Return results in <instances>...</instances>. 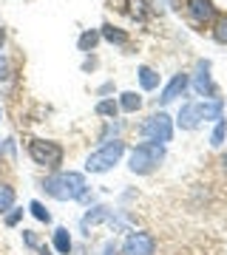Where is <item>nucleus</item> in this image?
I'll list each match as a JSON object with an SVG mask.
<instances>
[{
  "label": "nucleus",
  "instance_id": "obj_1",
  "mask_svg": "<svg viewBox=\"0 0 227 255\" xmlns=\"http://www.w3.org/2000/svg\"><path fill=\"white\" fill-rule=\"evenodd\" d=\"M45 196H51L57 201H77L85 196L88 184H85V176L77 173V170H54L43 182Z\"/></svg>",
  "mask_w": 227,
  "mask_h": 255
},
{
  "label": "nucleus",
  "instance_id": "obj_2",
  "mask_svg": "<svg viewBox=\"0 0 227 255\" xmlns=\"http://www.w3.org/2000/svg\"><path fill=\"white\" fill-rule=\"evenodd\" d=\"M162 162H165V145L142 142V145L134 147L128 167H131V173H136V176H148V173H154Z\"/></svg>",
  "mask_w": 227,
  "mask_h": 255
},
{
  "label": "nucleus",
  "instance_id": "obj_3",
  "mask_svg": "<svg viewBox=\"0 0 227 255\" xmlns=\"http://www.w3.org/2000/svg\"><path fill=\"white\" fill-rule=\"evenodd\" d=\"M122 153H125V142H122V139L105 142L100 150H94V153L85 159V170H88V173H105V170H111V167L122 159Z\"/></svg>",
  "mask_w": 227,
  "mask_h": 255
},
{
  "label": "nucleus",
  "instance_id": "obj_4",
  "mask_svg": "<svg viewBox=\"0 0 227 255\" xmlns=\"http://www.w3.org/2000/svg\"><path fill=\"white\" fill-rule=\"evenodd\" d=\"M28 156H31V162L45 167V170H60L65 150L57 142H48V139H31L28 142Z\"/></svg>",
  "mask_w": 227,
  "mask_h": 255
},
{
  "label": "nucleus",
  "instance_id": "obj_5",
  "mask_svg": "<svg viewBox=\"0 0 227 255\" xmlns=\"http://www.w3.org/2000/svg\"><path fill=\"white\" fill-rule=\"evenodd\" d=\"M139 133L145 136V142H156V145H165V142H171L173 139V119L159 111L154 117H148L142 125H139Z\"/></svg>",
  "mask_w": 227,
  "mask_h": 255
},
{
  "label": "nucleus",
  "instance_id": "obj_6",
  "mask_svg": "<svg viewBox=\"0 0 227 255\" xmlns=\"http://www.w3.org/2000/svg\"><path fill=\"white\" fill-rule=\"evenodd\" d=\"M156 253V238L145 230H134L128 233L125 244H122V255H154Z\"/></svg>",
  "mask_w": 227,
  "mask_h": 255
},
{
  "label": "nucleus",
  "instance_id": "obj_7",
  "mask_svg": "<svg viewBox=\"0 0 227 255\" xmlns=\"http://www.w3.org/2000/svg\"><path fill=\"white\" fill-rule=\"evenodd\" d=\"M193 88H196L199 97H216V82H213V77H210V60H199V63H196Z\"/></svg>",
  "mask_w": 227,
  "mask_h": 255
},
{
  "label": "nucleus",
  "instance_id": "obj_8",
  "mask_svg": "<svg viewBox=\"0 0 227 255\" xmlns=\"http://www.w3.org/2000/svg\"><path fill=\"white\" fill-rule=\"evenodd\" d=\"M188 14L196 26H208L216 17V6L213 0H188Z\"/></svg>",
  "mask_w": 227,
  "mask_h": 255
},
{
  "label": "nucleus",
  "instance_id": "obj_9",
  "mask_svg": "<svg viewBox=\"0 0 227 255\" xmlns=\"http://www.w3.org/2000/svg\"><path fill=\"white\" fill-rule=\"evenodd\" d=\"M188 85H191V77L188 74H173V80L168 82L162 88V94H159V105H168V102H173L176 97H182V94L188 91Z\"/></svg>",
  "mask_w": 227,
  "mask_h": 255
},
{
  "label": "nucleus",
  "instance_id": "obj_10",
  "mask_svg": "<svg viewBox=\"0 0 227 255\" xmlns=\"http://www.w3.org/2000/svg\"><path fill=\"white\" fill-rule=\"evenodd\" d=\"M179 128L182 130H196L199 128V122H202V114H199V102H188V105H182V111H179Z\"/></svg>",
  "mask_w": 227,
  "mask_h": 255
},
{
  "label": "nucleus",
  "instance_id": "obj_11",
  "mask_svg": "<svg viewBox=\"0 0 227 255\" xmlns=\"http://www.w3.org/2000/svg\"><path fill=\"white\" fill-rule=\"evenodd\" d=\"M114 219V210L105 207V204H97V207H91L85 216H82V230L88 227H97V224H102V221H111Z\"/></svg>",
  "mask_w": 227,
  "mask_h": 255
},
{
  "label": "nucleus",
  "instance_id": "obj_12",
  "mask_svg": "<svg viewBox=\"0 0 227 255\" xmlns=\"http://www.w3.org/2000/svg\"><path fill=\"white\" fill-rule=\"evenodd\" d=\"M51 241H54V250H57L60 255H71L74 241H71V233H68L65 227H57V230H54V238H51Z\"/></svg>",
  "mask_w": 227,
  "mask_h": 255
},
{
  "label": "nucleus",
  "instance_id": "obj_13",
  "mask_svg": "<svg viewBox=\"0 0 227 255\" xmlns=\"http://www.w3.org/2000/svg\"><path fill=\"white\" fill-rule=\"evenodd\" d=\"M136 77H139V85H142L145 91H154V88H159V74H156L151 65H139Z\"/></svg>",
  "mask_w": 227,
  "mask_h": 255
},
{
  "label": "nucleus",
  "instance_id": "obj_14",
  "mask_svg": "<svg viewBox=\"0 0 227 255\" xmlns=\"http://www.w3.org/2000/svg\"><path fill=\"white\" fill-rule=\"evenodd\" d=\"M119 111H125V114H136V111L142 108V97L136 91H125V94H119Z\"/></svg>",
  "mask_w": 227,
  "mask_h": 255
},
{
  "label": "nucleus",
  "instance_id": "obj_15",
  "mask_svg": "<svg viewBox=\"0 0 227 255\" xmlns=\"http://www.w3.org/2000/svg\"><path fill=\"white\" fill-rule=\"evenodd\" d=\"M100 37H105V40H108V43H114V46H128V34L122 31V28L111 26V23H105V26H102Z\"/></svg>",
  "mask_w": 227,
  "mask_h": 255
},
{
  "label": "nucleus",
  "instance_id": "obj_16",
  "mask_svg": "<svg viewBox=\"0 0 227 255\" xmlns=\"http://www.w3.org/2000/svg\"><path fill=\"white\" fill-rule=\"evenodd\" d=\"M222 111H225V102L222 100H213V102H199V114L202 119H222Z\"/></svg>",
  "mask_w": 227,
  "mask_h": 255
},
{
  "label": "nucleus",
  "instance_id": "obj_17",
  "mask_svg": "<svg viewBox=\"0 0 227 255\" xmlns=\"http://www.w3.org/2000/svg\"><path fill=\"white\" fill-rule=\"evenodd\" d=\"M14 187L11 184H0V216H6L11 207H14Z\"/></svg>",
  "mask_w": 227,
  "mask_h": 255
},
{
  "label": "nucleus",
  "instance_id": "obj_18",
  "mask_svg": "<svg viewBox=\"0 0 227 255\" xmlns=\"http://www.w3.org/2000/svg\"><path fill=\"white\" fill-rule=\"evenodd\" d=\"M97 43H100V31H97V28H88V31L80 34V43H77V46H80V51H94Z\"/></svg>",
  "mask_w": 227,
  "mask_h": 255
},
{
  "label": "nucleus",
  "instance_id": "obj_19",
  "mask_svg": "<svg viewBox=\"0 0 227 255\" xmlns=\"http://www.w3.org/2000/svg\"><path fill=\"white\" fill-rule=\"evenodd\" d=\"M225 136H227V119L222 117L216 122V128H213V133H210V145L213 147H222L225 145Z\"/></svg>",
  "mask_w": 227,
  "mask_h": 255
},
{
  "label": "nucleus",
  "instance_id": "obj_20",
  "mask_svg": "<svg viewBox=\"0 0 227 255\" xmlns=\"http://www.w3.org/2000/svg\"><path fill=\"white\" fill-rule=\"evenodd\" d=\"M28 210H31V216H34L37 221H43V224H51V213H48V210H45V204L43 201H31V204H28Z\"/></svg>",
  "mask_w": 227,
  "mask_h": 255
},
{
  "label": "nucleus",
  "instance_id": "obj_21",
  "mask_svg": "<svg viewBox=\"0 0 227 255\" xmlns=\"http://www.w3.org/2000/svg\"><path fill=\"white\" fill-rule=\"evenodd\" d=\"M94 111H97L100 117H111V119H114L119 114V105L114 100H102V102H97V108H94Z\"/></svg>",
  "mask_w": 227,
  "mask_h": 255
},
{
  "label": "nucleus",
  "instance_id": "obj_22",
  "mask_svg": "<svg viewBox=\"0 0 227 255\" xmlns=\"http://www.w3.org/2000/svg\"><path fill=\"white\" fill-rule=\"evenodd\" d=\"M213 37H216V43L227 46V17L216 20V28H213Z\"/></svg>",
  "mask_w": 227,
  "mask_h": 255
},
{
  "label": "nucleus",
  "instance_id": "obj_23",
  "mask_svg": "<svg viewBox=\"0 0 227 255\" xmlns=\"http://www.w3.org/2000/svg\"><path fill=\"white\" fill-rule=\"evenodd\" d=\"M23 213H26V210L11 207L9 213H6V219H3V221H6V227H17V224H20V219H23Z\"/></svg>",
  "mask_w": 227,
  "mask_h": 255
},
{
  "label": "nucleus",
  "instance_id": "obj_24",
  "mask_svg": "<svg viewBox=\"0 0 227 255\" xmlns=\"http://www.w3.org/2000/svg\"><path fill=\"white\" fill-rule=\"evenodd\" d=\"M23 244H26L28 250H40V238H37L34 230H23Z\"/></svg>",
  "mask_w": 227,
  "mask_h": 255
},
{
  "label": "nucleus",
  "instance_id": "obj_25",
  "mask_svg": "<svg viewBox=\"0 0 227 255\" xmlns=\"http://www.w3.org/2000/svg\"><path fill=\"white\" fill-rule=\"evenodd\" d=\"M131 11H134V17H145V0H131Z\"/></svg>",
  "mask_w": 227,
  "mask_h": 255
},
{
  "label": "nucleus",
  "instance_id": "obj_26",
  "mask_svg": "<svg viewBox=\"0 0 227 255\" xmlns=\"http://www.w3.org/2000/svg\"><path fill=\"white\" fill-rule=\"evenodd\" d=\"M105 255H119V250L114 244H105Z\"/></svg>",
  "mask_w": 227,
  "mask_h": 255
},
{
  "label": "nucleus",
  "instance_id": "obj_27",
  "mask_svg": "<svg viewBox=\"0 0 227 255\" xmlns=\"http://www.w3.org/2000/svg\"><path fill=\"white\" fill-rule=\"evenodd\" d=\"M3 43H6V28L0 26V48H3Z\"/></svg>",
  "mask_w": 227,
  "mask_h": 255
},
{
  "label": "nucleus",
  "instance_id": "obj_28",
  "mask_svg": "<svg viewBox=\"0 0 227 255\" xmlns=\"http://www.w3.org/2000/svg\"><path fill=\"white\" fill-rule=\"evenodd\" d=\"M37 253H40V255H51V250H48V247H43V244H40V250H37Z\"/></svg>",
  "mask_w": 227,
  "mask_h": 255
},
{
  "label": "nucleus",
  "instance_id": "obj_29",
  "mask_svg": "<svg viewBox=\"0 0 227 255\" xmlns=\"http://www.w3.org/2000/svg\"><path fill=\"white\" fill-rule=\"evenodd\" d=\"M222 164H225V170H227V153H225V156H222Z\"/></svg>",
  "mask_w": 227,
  "mask_h": 255
},
{
  "label": "nucleus",
  "instance_id": "obj_30",
  "mask_svg": "<svg viewBox=\"0 0 227 255\" xmlns=\"http://www.w3.org/2000/svg\"><path fill=\"white\" fill-rule=\"evenodd\" d=\"M0 68H3V60H0Z\"/></svg>",
  "mask_w": 227,
  "mask_h": 255
},
{
  "label": "nucleus",
  "instance_id": "obj_31",
  "mask_svg": "<svg viewBox=\"0 0 227 255\" xmlns=\"http://www.w3.org/2000/svg\"><path fill=\"white\" fill-rule=\"evenodd\" d=\"M0 117H3V111H0Z\"/></svg>",
  "mask_w": 227,
  "mask_h": 255
}]
</instances>
